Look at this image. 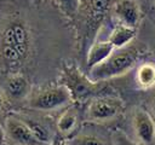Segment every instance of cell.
<instances>
[{
	"instance_id": "1",
	"label": "cell",
	"mask_w": 155,
	"mask_h": 145,
	"mask_svg": "<svg viewBox=\"0 0 155 145\" xmlns=\"http://www.w3.org/2000/svg\"><path fill=\"white\" fill-rule=\"evenodd\" d=\"M31 45L30 31L22 21L11 22L1 34V59L8 72H18L25 63Z\"/></svg>"
},
{
	"instance_id": "2",
	"label": "cell",
	"mask_w": 155,
	"mask_h": 145,
	"mask_svg": "<svg viewBox=\"0 0 155 145\" xmlns=\"http://www.w3.org/2000/svg\"><path fill=\"white\" fill-rule=\"evenodd\" d=\"M144 57V47L126 46L114 50L113 53L101 64L88 71V77L94 82H103L130 71Z\"/></svg>"
},
{
	"instance_id": "3",
	"label": "cell",
	"mask_w": 155,
	"mask_h": 145,
	"mask_svg": "<svg viewBox=\"0 0 155 145\" xmlns=\"http://www.w3.org/2000/svg\"><path fill=\"white\" fill-rule=\"evenodd\" d=\"M61 83L68 89L73 102L81 103L92 99L101 89L102 82L92 81L75 65H65L62 71Z\"/></svg>"
},
{
	"instance_id": "4",
	"label": "cell",
	"mask_w": 155,
	"mask_h": 145,
	"mask_svg": "<svg viewBox=\"0 0 155 145\" xmlns=\"http://www.w3.org/2000/svg\"><path fill=\"white\" fill-rule=\"evenodd\" d=\"M73 103L70 93L62 85L45 87L28 99V108L38 111H53L65 108Z\"/></svg>"
},
{
	"instance_id": "5",
	"label": "cell",
	"mask_w": 155,
	"mask_h": 145,
	"mask_svg": "<svg viewBox=\"0 0 155 145\" xmlns=\"http://www.w3.org/2000/svg\"><path fill=\"white\" fill-rule=\"evenodd\" d=\"M124 109V102L115 95H96L87 108V120L91 122H107L117 117Z\"/></svg>"
},
{
	"instance_id": "6",
	"label": "cell",
	"mask_w": 155,
	"mask_h": 145,
	"mask_svg": "<svg viewBox=\"0 0 155 145\" xmlns=\"http://www.w3.org/2000/svg\"><path fill=\"white\" fill-rule=\"evenodd\" d=\"M4 129L6 140L13 145H45L34 137L28 126L15 114L6 117Z\"/></svg>"
},
{
	"instance_id": "7",
	"label": "cell",
	"mask_w": 155,
	"mask_h": 145,
	"mask_svg": "<svg viewBox=\"0 0 155 145\" xmlns=\"http://www.w3.org/2000/svg\"><path fill=\"white\" fill-rule=\"evenodd\" d=\"M134 134L140 145H155V120L143 108H136L132 115Z\"/></svg>"
},
{
	"instance_id": "8",
	"label": "cell",
	"mask_w": 155,
	"mask_h": 145,
	"mask_svg": "<svg viewBox=\"0 0 155 145\" xmlns=\"http://www.w3.org/2000/svg\"><path fill=\"white\" fill-rule=\"evenodd\" d=\"M113 12L119 24L138 28L140 22V7L136 0H117Z\"/></svg>"
},
{
	"instance_id": "9",
	"label": "cell",
	"mask_w": 155,
	"mask_h": 145,
	"mask_svg": "<svg viewBox=\"0 0 155 145\" xmlns=\"http://www.w3.org/2000/svg\"><path fill=\"white\" fill-rule=\"evenodd\" d=\"M2 92L12 100H22L28 98L30 93V83L24 75L19 72H10L5 80Z\"/></svg>"
},
{
	"instance_id": "10",
	"label": "cell",
	"mask_w": 155,
	"mask_h": 145,
	"mask_svg": "<svg viewBox=\"0 0 155 145\" xmlns=\"http://www.w3.org/2000/svg\"><path fill=\"white\" fill-rule=\"evenodd\" d=\"M79 123H80L79 110L75 106L69 105V106H65L63 112L57 118L56 127H57L58 134L62 138L68 139V138L73 137V134L75 133V130L79 127Z\"/></svg>"
},
{
	"instance_id": "11",
	"label": "cell",
	"mask_w": 155,
	"mask_h": 145,
	"mask_svg": "<svg viewBox=\"0 0 155 145\" xmlns=\"http://www.w3.org/2000/svg\"><path fill=\"white\" fill-rule=\"evenodd\" d=\"M113 51H114V47L108 40L93 42L88 48V52L86 56V68L88 69V71L92 68L101 64L102 62H104L113 53Z\"/></svg>"
},
{
	"instance_id": "12",
	"label": "cell",
	"mask_w": 155,
	"mask_h": 145,
	"mask_svg": "<svg viewBox=\"0 0 155 145\" xmlns=\"http://www.w3.org/2000/svg\"><path fill=\"white\" fill-rule=\"evenodd\" d=\"M137 35V28L124 25V24H117L110 33L108 41L111 44L114 50H119L122 47L128 46L136 37Z\"/></svg>"
},
{
	"instance_id": "13",
	"label": "cell",
	"mask_w": 155,
	"mask_h": 145,
	"mask_svg": "<svg viewBox=\"0 0 155 145\" xmlns=\"http://www.w3.org/2000/svg\"><path fill=\"white\" fill-rule=\"evenodd\" d=\"M27 126L28 128L31 130V133L34 134V137L42 144L45 145H50V143L53 140L54 135H52V132L51 129L45 124L42 123L41 121L36 120V118H33L30 117L29 115H23V114H19L17 115Z\"/></svg>"
},
{
	"instance_id": "14",
	"label": "cell",
	"mask_w": 155,
	"mask_h": 145,
	"mask_svg": "<svg viewBox=\"0 0 155 145\" xmlns=\"http://www.w3.org/2000/svg\"><path fill=\"white\" fill-rule=\"evenodd\" d=\"M136 82L143 89L155 87V63L154 62H143L138 64L136 70Z\"/></svg>"
},
{
	"instance_id": "15",
	"label": "cell",
	"mask_w": 155,
	"mask_h": 145,
	"mask_svg": "<svg viewBox=\"0 0 155 145\" xmlns=\"http://www.w3.org/2000/svg\"><path fill=\"white\" fill-rule=\"evenodd\" d=\"M110 0H90V16L93 23L98 24L105 16Z\"/></svg>"
},
{
	"instance_id": "16",
	"label": "cell",
	"mask_w": 155,
	"mask_h": 145,
	"mask_svg": "<svg viewBox=\"0 0 155 145\" xmlns=\"http://www.w3.org/2000/svg\"><path fill=\"white\" fill-rule=\"evenodd\" d=\"M65 145H107V143L93 134H76L65 139Z\"/></svg>"
},
{
	"instance_id": "17",
	"label": "cell",
	"mask_w": 155,
	"mask_h": 145,
	"mask_svg": "<svg viewBox=\"0 0 155 145\" xmlns=\"http://www.w3.org/2000/svg\"><path fill=\"white\" fill-rule=\"evenodd\" d=\"M59 10L70 19H74L80 8V0H56Z\"/></svg>"
},
{
	"instance_id": "18",
	"label": "cell",
	"mask_w": 155,
	"mask_h": 145,
	"mask_svg": "<svg viewBox=\"0 0 155 145\" xmlns=\"http://www.w3.org/2000/svg\"><path fill=\"white\" fill-rule=\"evenodd\" d=\"M111 143L113 145H140L139 143L132 140L121 130H114L111 133Z\"/></svg>"
},
{
	"instance_id": "19",
	"label": "cell",
	"mask_w": 155,
	"mask_h": 145,
	"mask_svg": "<svg viewBox=\"0 0 155 145\" xmlns=\"http://www.w3.org/2000/svg\"><path fill=\"white\" fill-rule=\"evenodd\" d=\"M50 145H65V139L61 135H54L53 140L50 143Z\"/></svg>"
},
{
	"instance_id": "20",
	"label": "cell",
	"mask_w": 155,
	"mask_h": 145,
	"mask_svg": "<svg viewBox=\"0 0 155 145\" xmlns=\"http://www.w3.org/2000/svg\"><path fill=\"white\" fill-rule=\"evenodd\" d=\"M0 145H7L5 129H4V126H1V124H0Z\"/></svg>"
},
{
	"instance_id": "21",
	"label": "cell",
	"mask_w": 155,
	"mask_h": 145,
	"mask_svg": "<svg viewBox=\"0 0 155 145\" xmlns=\"http://www.w3.org/2000/svg\"><path fill=\"white\" fill-rule=\"evenodd\" d=\"M2 105H4V92L0 88V109L2 108Z\"/></svg>"
},
{
	"instance_id": "22",
	"label": "cell",
	"mask_w": 155,
	"mask_h": 145,
	"mask_svg": "<svg viewBox=\"0 0 155 145\" xmlns=\"http://www.w3.org/2000/svg\"><path fill=\"white\" fill-rule=\"evenodd\" d=\"M153 105H154V111H155V94H154V102H153Z\"/></svg>"
},
{
	"instance_id": "23",
	"label": "cell",
	"mask_w": 155,
	"mask_h": 145,
	"mask_svg": "<svg viewBox=\"0 0 155 145\" xmlns=\"http://www.w3.org/2000/svg\"><path fill=\"white\" fill-rule=\"evenodd\" d=\"M150 1H153V2H155V0H150Z\"/></svg>"
}]
</instances>
